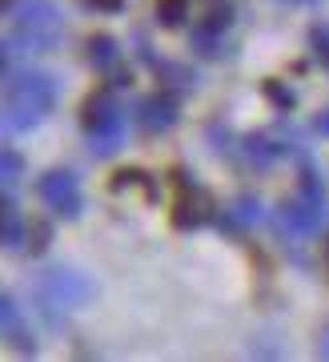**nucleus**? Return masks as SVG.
<instances>
[{
	"instance_id": "1",
	"label": "nucleus",
	"mask_w": 329,
	"mask_h": 362,
	"mask_svg": "<svg viewBox=\"0 0 329 362\" xmlns=\"http://www.w3.org/2000/svg\"><path fill=\"white\" fill-rule=\"evenodd\" d=\"M185 4L189 0H157V16H161L164 25H181L185 21Z\"/></svg>"
},
{
	"instance_id": "2",
	"label": "nucleus",
	"mask_w": 329,
	"mask_h": 362,
	"mask_svg": "<svg viewBox=\"0 0 329 362\" xmlns=\"http://www.w3.org/2000/svg\"><path fill=\"white\" fill-rule=\"evenodd\" d=\"M89 4H92V8H101V13H116L125 0H89Z\"/></svg>"
},
{
	"instance_id": "3",
	"label": "nucleus",
	"mask_w": 329,
	"mask_h": 362,
	"mask_svg": "<svg viewBox=\"0 0 329 362\" xmlns=\"http://www.w3.org/2000/svg\"><path fill=\"white\" fill-rule=\"evenodd\" d=\"M325 266H329V254H325Z\"/></svg>"
}]
</instances>
